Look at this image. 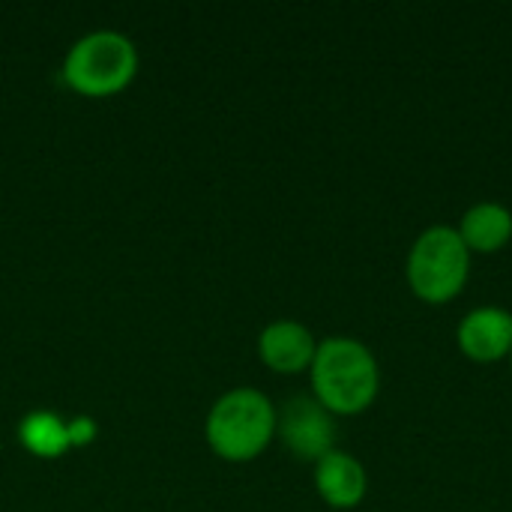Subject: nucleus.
Returning <instances> with one entry per match:
<instances>
[{
    "label": "nucleus",
    "instance_id": "1a4fd4ad",
    "mask_svg": "<svg viewBox=\"0 0 512 512\" xmlns=\"http://www.w3.org/2000/svg\"><path fill=\"white\" fill-rule=\"evenodd\" d=\"M456 231L471 255L501 252L512 243V210L501 201H477L462 213Z\"/></svg>",
    "mask_w": 512,
    "mask_h": 512
},
{
    "label": "nucleus",
    "instance_id": "0eeeda50",
    "mask_svg": "<svg viewBox=\"0 0 512 512\" xmlns=\"http://www.w3.org/2000/svg\"><path fill=\"white\" fill-rule=\"evenodd\" d=\"M318 342L303 321L279 318L258 333V357L276 375H300L312 369Z\"/></svg>",
    "mask_w": 512,
    "mask_h": 512
},
{
    "label": "nucleus",
    "instance_id": "f8f14e48",
    "mask_svg": "<svg viewBox=\"0 0 512 512\" xmlns=\"http://www.w3.org/2000/svg\"><path fill=\"white\" fill-rule=\"evenodd\" d=\"M510 369H512V354H510Z\"/></svg>",
    "mask_w": 512,
    "mask_h": 512
},
{
    "label": "nucleus",
    "instance_id": "423d86ee",
    "mask_svg": "<svg viewBox=\"0 0 512 512\" xmlns=\"http://www.w3.org/2000/svg\"><path fill=\"white\" fill-rule=\"evenodd\" d=\"M456 345H459L462 357H468L477 366H492V363L510 360L512 312L498 303L474 306L456 324Z\"/></svg>",
    "mask_w": 512,
    "mask_h": 512
},
{
    "label": "nucleus",
    "instance_id": "9d476101",
    "mask_svg": "<svg viewBox=\"0 0 512 512\" xmlns=\"http://www.w3.org/2000/svg\"><path fill=\"white\" fill-rule=\"evenodd\" d=\"M18 441L36 459H60L72 447L69 423H63L54 411H30L18 423Z\"/></svg>",
    "mask_w": 512,
    "mask_h": 512
},
{
    "label": "nucleus",
    "instance_id": "f03ea898",
    "mask_svg": "<svg viewBox=\"0 0 512 512\" xmlns=\"http://www.w3.org/2000/svg\"><path fill=\"white\" fill-rule=\"evenodd\" d=\"M204 438L222 462H255L276 438V405L255 387H234L207 411Z\"/></svg>",
    "mask_w": 512,
    "mask_h": 512
},
{
    "label": "nucleus",
    "instance_id": "6e6552de",
    "mask_svg": "<svg viewBox=\"0 0 512 512\" xmlns=\"http://www.w3.org/2000/svg\"><path fill=\"white\" fill-rule=\"evenodd\" d=\"M312 480H315L318 498L330 510H357L369 495L366 465L342 447L330 450L312 465Z\"/></svg>",
    "mask_w": 512,
    "mask_h": 512
},
{
    "label": "nucleus",
    "instance_id": "7ed1b4c3",
    "mask_svg": "<svg viewBox=\"0 0 512 512\" xmlns=\"http://www.w3.org/2000/svg\"><path fill=\"white\" fill-rule=\"evenodd\" d=\"M471 264L474 255L462 243L456 225L438 222L414 237L405 258V279L417 300L429 306H447L465 291Z\"/></svg>",
    "mask_w": 512,
    "mask_h": 512
},
{
    "label": "nucleus",
    "instance_id": "20e7f679",
    "mask_svg": "<svg viewBox=\"0 0 512 512\" xmlns=\"http://www.w3.org/2000/svg\"><path fill=\"white\" fill-rule=\"evenodd\" d=\"M60 75L87 99L117 96L138 75V48L120 30H93L66 51Z\"/></svg>",
    "mask_w": 512,
    "mask_h": 512
},
{
    "label": "nucleus",
    "instance_id": "f257e3e1",
    "mask_svg": "<svg viewBox=\"0 0 512 512\" xmlns=\"http://www.w3.org/2000/svg\"><path fill=\"white\" fill-rule=\"evenodd\" d=\"M312 396L339 420L366 414L381 393V363L357 336H327L318 342L312 369Z\"/></svg>",
    "mask_w": 512,
    "mask_h": 512
},
{
    "label": "nucleus",
    "instance_id": "9b49d317",
    "mask_svg": "<svg viewBox=\"0 0 512 512\" xmlns=\"http://www.w3.org/2000/svg\"><path fill=\"white\" fill-rule=\"evenodd\" d=\"M69 435H72V447H87L96 441V423L90 417H75L69 423Z\"/></svg>",
    "mask_w": 512,
    "mask_h": 512
},
{
    "label": "nucleus",
    "instance_id": "39448f33",
    "mask_svg": "<svg viewBox=\"0 0 512 512\" xmlns=\"http://www.w3.org/2000/svg\"><path fill=\"white\" fill-rule=\"evenodd\" d=\"M276 438L294 459L315 465L336 450V417L312 393L291 396L276 408Z\"/></svg>",
    "mask_w": 512,
    "mask_h": 512
}]
</instances>
